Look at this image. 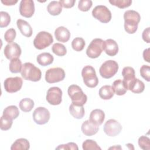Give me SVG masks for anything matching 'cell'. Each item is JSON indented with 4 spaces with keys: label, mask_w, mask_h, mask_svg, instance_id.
Segmentation results:
<instances>
[{
    "label": "cell",
    "mask_w": 150,
    "mask_h": 150,
    "mask_svg": "<svg viewBox=\"0 0 150 150\" xmlns=\"http://www.w3.org/2000/svg\"><path fill=\"white\" fill-rule=\"evenodd\" d=\"M124 29L129 34L134 33L138 29L141 16L139 13L134 10L126 11L124 13Z\"/></svg>",
    "instance_id": "1"
},
{
    "label": "cell",
    "mask_w": 150,
    "mask_h": 150,
    "mask_svg": "<svg viewBox=\"0 0 150 150\" xmlns=\"http://www.w3.org/2000/svg\"><path fill=\"white\" fill-rule=\"evenodd\" d=\"M21 73L24 79L32 81H38L42 77L40 70L30 62L25 63L22 65Z\"/></svg>",
    "instance_id": "2"
},
{
    "label": "cell",
    "mask_w": 150,
    "mask_h": 150,
    "mask_svg": "<svg viewBox=\"0 0 150 150\" xmlns=\"http://www.w3.org/2000/svg\"><path fill=\"white\" fill-rule=\"evenodd\" d=\"M67 93L73 104L77 105H83L86 103L87 97L79 86L70 85L68 87Z\"/></svg>",
    "instance_id": "3"
},
{
    "label": "cell",
    "mask_w": 150,
    "mask_h": 150,
    "mask_svg": "<svg viewBox=\"0 0 150 150\" xmlns=\"http://www.w3.org/2000/svg\"><path fill=\"white\" fill-rule=\"evenodd\" d=\"M81 76L84 83L88 87L94 88L98 85V79L94 68L91 66H84L81 71Z\"/></svg>",
    "instance_id": "4"
},
{
    "label": "cell",
    "mask_w": 150,
    "mask_h": 150,
    "mask_svg": "<svg viewBox=\"0 0 150 150\" xmlns=\"http://www.w3.org/2000/svg\"><path fill=\"white\" fill-rule=\"evenodd\" d=\"M105 41L100 38L94 39L86 49V54L91 59L98 57L104 49Z\"/></svg>",
    "instance_id": "5"
},
{
    "label": "cell",
    "mask_w": 150,
    "mask_h": 150,
    "mask_svg": "<svg viewBox=\"0 0 150 150\" xmlns=\"http://www.w3.org/2000/svg\"><path fill=\"white\" fill-rule=\"evenodd\" d=\"M53 42L52 35L45 31L39 32L33 40V45L36 49L42 50L49 46Z\"/></svg>",
    "instance_id": "6"
},
{
    "label": "cell",
    "mask_w": 150,
    "mask_h": 150,
    "mask_svg": "<svg viewBox=\"0 0 150 150\" xmlns=\"http://www.w3.org/2000/svg\"><path fill=\"white\" fill-rule=\"evenodd\" d=\"M118 68L117 62L112 60H108L101 64L99 69V73L102 77L110 79L117 73Z\"/></svg>",
    "instance_id": "7"
},
{
    "label": "cell",
    "mask_w": 150,
    "mask_h": 150,
    "mask_svg": "<svg viewBox=\"0 0 150 150\" xmlns=\"http://www.w3.org/2000/svg\"><path fill=\"white\" fill-rule=\"evenodd\" d=\"M93 16L103 23L109 22L111 19V12L104 5H97L92 11Z\"/></svg>",
    "instance_id": "8"
},
{
    "label": "cell",
    "mask_w": 150,
    "mask_h": 150,
    "mask_svg": "<svg viewBox=\"0 0 150 150\" xmlns=\"http://www.w3.org/2000/svg\"><path fill=\"white\" fill-rule=\"evenodd\" d=\"M65 77L64 70L61 67L48 69L45 73V80L48 83H54L62 81Z\"/></svg>",
    "instance_id": "9"
},
{
    "label": "cell",
    "mask_w": 150,
    "mask_h": 150,
    "mask_svg": "<svg viewBox=\"0 0 150 150\" xmlns=\"http://www.w3.org/2000/svg\"><path fill=\"white\" fill-rule=\"evenodd\" d=\"M33 121L39 125H43L46 124L50 117L49 111L43 107L36 108L32 114Z\"/></svg>",
    "instance_id": "10"
},
{
    "label": "cell",
    "mask_w": 150,
    "mask_h": 150,
    "mask_svg": "<svg viewBox=\"0 0 150 150\" xmlns=\"http://www.w3.org/2000/svg\"><path fill=\"white\" fill-rule=\"evenodd\" d=\"M22 79L19 77L6 78L4 82L5 90L10 93L19 91L22 88Z\"/></svg>",
    "instance_id": "11"
},
{
    "label": "cell",
    "mask_w": 150,
    "mask_h": 150,
    "mask_svg": "<svg viewBox=\"0 0 150 150\" xmlns=\"http://www.w3.org/2000/svg\"><path fill=\"white\" fill-rule=\"evenodd\" d=\"M122 130L120 123L114 119L107 120L104 125V132L110 137H115L118 135Z\"/></svg>",
    "instance_id": "12"
},
{
    "label": "cell",
    "mask_w": 150,
    "mask_h": 150,
    "mask_svg": "<svg viewBox=\"0 0 150 150\" xmlns=\"http://www.w3.org/2000/svg\"><path fill=\"white\" fill-rule=\"evenodd\" d=\"M62 91L58 87H52L48 89L46 94V100L51 105H59L62 102Z\"/></svg>",
    "instance_id": "13"
},
{
    "label": "cell",
    "mask_w": 150,
    "mask_h": 150,
    "mask_svg": "<svg viewBox=\"0 0 150 150\" xmlns=\"http://www.w3.org/2000/svg\"><path fill=\"white\" fill-rule=\"evenodd\" d=\"M22 53L21 47L18 44L15 42L8 43L5 46L4 50V53L6 59L13 60L19 59Z\"/></svg>",
    "instance_id": "14"
},
{
    "label": "cell",
    "mask_w": 150,
    "mask_h": 150,
    "mask_svg": "<svg viewBox=\"0 0 150 150\" xmlns=\"http://www.w3.org/2000/svg\"><path fill=\"white\" fill-rule=\"evenodd\" d=\"M122 75L124 78L122 80L124 86L127 90H129L137 79L135 76V70L131 67H125L122 69Z\"/></svg>",
    "instance_id": "15"
},
{
    "label": "cell",
    "mask_w": 150,
    "mask_h": 150,
    "mask_svg": "<svg viewBox=\"0 0 150 150\" xmlns=\"http://www.w3.org/2000/svg\"><path fill=\"white\" fill-rule=\"evenodd\" d=\"M20 14L25 18H31L35 12V4L32 0H22L19 5Z\"/></svg>",
    "instance_id": "16"
},
{
    "label": "cell",
    "mask_w": 150,
    "mask_h": 150,
    "mask_svg": "<svg viewBox=\"0 0 150 150\" xmlns=\"http://www.w3.org/2000/svg\"><path fill=\"white\" fill-rule=\"evenodd\" d=\"M81 131L87 136L95 135L99 130V126L92 123L89 120H86L81 125Z\"/></svg>",
    "instance_id": "17"
},
{
    "label": "cell",
    "mask_w": 150,
    "mask_h": 150,
    "mask_svg": "<svg viewBox=\"0 0 150 150\" xmlns=\"http://www.w3.org/2000/svg\"><path fill=\"white\" fill-rule=\"evenodd\" d=\"M54 36L56 40L59 42L66 43L70 38V31L64 26H59L54 31Z\"/></svg>",
    "instance_id": "18"
},
{
    "label": "cell",
    "mask_w": 150,
    "mask_h": 150,
    "mask_svg": "<svg viewBox=\"0 0 150 150\" xmlns=\"http://www.w3.org/2000/svg\"><path fill=\"white\" fill-rule=\"evenodd\" d=\"M105 119V114L100 109H95L93 110L90 114L89 120L96 125H100L103 124Z\"/></svg>",
    "instance_id": "19"
},
{
    "label": "cell",
    "mask_w": 150,
    "mask_h": 150,
    "mask_svg": "<svg viewBox=\"0 0 150 150\" xmlns=\"http://www.w3.org/2000/svg\"><path fill=\"white\" fill-rule=\"evenodd\" d=\"M104 50L105 53L110 56H115L118 52V46L117 43L113 39H107L105 40Z\"/></svg>",
    "instance_id": "20"
},
{
    "label": "cell",
    "mask_w": 150,
    "mask_h": 150,
    "mask_svg": "<svg viewBox=\"0 0 150 150\" xmlns=\"http://www.w3.org/2000/svg\"><path fill=\"white\" fill-rule=\"evenodd\" d=\"M16 25L22 35L28 38L32 36V28L28 22L21 19H18L16 21Z\"/></svg>",
    "instance_id": "21"
},
{
    "label": "cell",
    "mask_w": 150,
    "mask_h": 150,
    "mask_svg": "<svg viewBox=\"0 0 150 150\" xmlns=\"http://www.w3.org/2000/svg\"><path fill=\"white\" fill-rule=\"evenodd\" d=\"M53 56L49 53L44 52L39 54L37 57V62L42 66H46L51 64L53 62Z\"/></svg>",
    "instance_id": "22"
},
{
    "label": "cell",
    "mask_w": 150,
    "mask_h": 150,
    "mask_svg": "<svg viewBox=\"0 0 150 150\" xmlns=\"http://www.w3.org/2000/svg\"><path fill=\"white\" fill-rule=\"evenodd\" d=\"M69 111L71 115L76 119H81L85 114L83 105H77L73 103L69 107Z\"/></svg>",
    "instance_id": "23"
},
{
    "label": "cell",
    "mask_w": 150,
    "mask_h": 150,
    "mask_svg": "<svg viewBox=\"0 0 150 150\" xmlns=\"http://www.w3.org/2000/svg\"><path fill=\"white\" fill-rule=\"evenodd\" d=\"M30 148V144L25 138L17 139L11 145V150H28Z\"/></svg>",
    "instance_id": "24"
},
{
    "label": "cell",
    "mask_w": 150,
    "mask_h": 150,
    "mask_svg": "<svg viewBox=\"0 0 150 150\" xmlns=\"http://www.w3.org/2000/svg\"><path fill=\"white\" fill-rule=\"evenodd\" d=\"M19 115L18 108L16 105H9L6 107L3 111L2 115L11 120L16 119Z\"/></svg>",
    "instance_id": "25"
},
{
    "label": "cell",
    "mask_w": 150,
    "mask_h": 150,
    "mask_svg": "<svg viewBox=\"0 0 150 150\" xmlns=\"http://www.w3.org/2000/svg\"><path fill=\"white\" fill-rule=\"evenodd\" d=\"M99 96L103 100H110L114 94L112 86L110 85H105L102 86L99 90Z\"/></svg>",
    "instance_id": "26"
},
{
    "label": "cell",
    "mask_w": 150,
    "mask_h": 150,
    "mask_svg": "<svg viewBox=\"0 0 150 150\" xmlns=\"http://www.w3.org/2000/svg\"><path fill=\"white\" fill-rule=\"evenodd\" d=\"M47 12L53 16L59 15L62 11V6L59 3V1H51L47 6Z\"/></svg>",
    "instance_id": "27"
},
{
    "label": "cell",
    "mask_w": 150,
    "mask_h": 150,
    "mask_svg": "<svg viewBox=\"0 0 150 150\" xmlns=\"http://www.w3.org/2000/svg\"><path fill=\"white\" fill-rule=\"evenodd\" d=\"M112 88L114 93L118 96L124 95L127 92V89L125 88L122 80L118 79L115 80L112 85Z\"/></svg>",
    "instance_id": "28"
},
{
    "label": "cell",
    "mask_w": 150,
    "mask_h": 150,
    "mask_svg": "<svg viewBox=\"0 0 150 150\" xmlns=\"http://www.w3.org/2000/svg\"><path fill=\"white\" fill-rule=\"evenodd\" d=\"M34 101L29 98H25L20 101L19 108L23 112L30 111L34 107Z\"/></svg>",
    "instance_id": "29"
},
{
    "label": "cell",
    "mask_w": 150,
    "mask_h": 150,
    "mask_svg": "<svg viewBox=\"0 0 150 150\" xmlns=\"http://www.w3.org/2000/svg\"><path fill=\"white\" fill-rule=\"evenodd\" d=\"M22 67V62L19 59H15L11 60L9 66V69L11 73H18L21 72Z\"/></svg>",
    "instance_id": "30"
},
{
    "label": "cell",
    "mask_w": 150,
    "mask_h": 150,
    "mask_svg": "<svg viewBox=\"0 0 150 150\" xmlns=\"http://www.w3.org/2000/svg\"><path fill=\"white\" fill-rule=\"evenodd\" d=\"M52 50L56 55L58 56H63L67 53L66 47L61 43H56L52 47Z\"/></svg>",
    "instance_id": "31"
},
{
    "label": "cell",
    "mask_w": 150,
    "mask_h": 150,
    "mask_svg": "<svg viewBox=\"0 0 150 150\" xmlns=\"http://www.w3.org/2000/svg\"><path fill=\"white\" fill-rule=\"evenodd\" d=\"M86 43L84 40L82 38H74L71 42V47L75 51L80 52L81 51L84 46Z\"/></svg>",
    "instance_id": "32"
},
{
    "label": "cell",
    "mask_w": 150,
    "mask_h": 150,
    "mask_svg": "<svg viewBox=\"0 0 150 150\" xmlns=\"http://www.w3.org/2000/svg\"><path fill=\"white\" fill-rule=\"evenodd\" d=\"M82 147L84 150H101V148L97 142L92 139H86L83 142Z\"/></svg>",
    "instance_id": "33"
},
{
    "label": "cell",
    "mask_w": 150,
    "mask_h": 150,
    "mask_svg": "<svg viewBox=\"0 0 150 150\" xmlns=\"http://www.w3.org/2000/svg\"><path fill=\"white\" fill-rule=\"evenodd\" d=\"M109 2L115 6L120 9H124L129 7L131 4L132 1L131 0H110Z\"/></svg>",
    "instance_id": "34"
},
{
    "label": "cell",
    "mask_w": 150,
    "mask_h": 150,
    "mask_svg": "<svg viewBox=\"0 0 150 150\" xmlns=\"http://www.w3.org/2000/svg\"><path fill=\"white\" fill-rule=\"evenodd\" d=\"M145 89V84L144 83L138 79H136L135 82L132 86L130 91H131L134 93H141L144 91Z\"/></svg>",
    "instance_id": "35"
},
{
    "label": "cell",
    "mask_w": 150,
    "mask_h": 150,
    "mask_svg": "<svg viewBox=\"0 0 150 150\" xmlns=\"http://www.w3.org/2000/svg\"><path fill=\"white\" fill-rule=\"evenodd\" d=\"M0 27L1 28H5L8 26V25L11 22V16L9 13L5 11L0 12Z\"/></svg>",
    "instance_id": "36"
},
{
    "label": "cell",
    "mask_w": 150,
    "mask_h": 150,
    "mask_svg": "<svg viewBox=\"0 0 150 150\" xmlns=\"http://www.w3.org/2000/svg\"><path fill=\"white\" fill-rule=\"evenodd\" d=\"M139 146L144 150L150 149V139L146 136H141L138 139Z\"/></svg>",
    "instance_id": "37"
},
{
    "label": "cell",
    "mask_w": 150,
    "mask_h": 150,
    "mask_svg": "<svg viewBox=\"0 0 150 150\" xmlns=\"http://www.w3.org/2000/svg\"><path fill=\"white\" fill-rule=\"evenodd\" d=\"M93 2L91 0H80L79 1L78 8L83 12L88 11L92 6Z\"/></svg>",
    "instance_id": "38"
},
{
    "label": "cell",
    "mask_w": 150,
    "mask_h": 150,
    "mask_svg": "<svg viewBox=\"0 0 150 150\" xmlns=\"http://www.w3.org/2000/svg\"><path fill=\"white\" fill-rule=\"evenodd\" d=\"M13 120L8 118L3 115L1 117V129L3 131H6L9 129L12 125Z\"/></svg>",
    "instance_id": "39"
},
{
    "label": "cell",
    "mask_w": 150,
    "mask_h": 150,
    "mask_svg": "<svg viewBox=\"0 0 150 150\" xmlns=\"http://www.w3.org/2000/svg\"><path fill=\"white\" fill-rule=\"evenodd\" d=\"M16 36V30L13 28H10L8 29L4 35V39L8 43H12Z\"/></svg>",
    "instance_id": "40"
},
{
    "label": "cell",
    "mask_w": 150,
    "mask_h": 150,
    "mask_svg": "<svg viewBox=\"0 0 150 150\" xmlns=\"http://www.w3.org/2000/svg\"><path fill=\"white\" fill-rule=\"evenodd\" d=\"M140 74L146 81H150V67L148 65H142L140 68Z\"/></svg>",
    "instance_id": "41"
},
{
    "label": "cell",
    "mask_w": 150,
    "mask_h": 150,
    "mask_svg": "<svg viewBox=\"0 0 150 150\" xmlns=\"http://www.w3.org/2000/svg\"><path fill=\"white\" fill-rule=\"evenodd\" d=\"M78 146L74 142H69L66 144H62L60 145L59 146H57L56 149H75L78 150Z\"/></svg>",
    "instance_id": "42"
},
{
    "label": "cell",
    "mask_w": 150,
    "mask_h": 150,
    "mask_svg": "<svg viewBox=\"0 0 150 150\" xmlns=\"http://www.w3.org/2000/svg\"><path fill=\"white\" fill-rule=\"evenodd\" d=\"M76 2L75 0H60L59 3L62 6L65 8H72Z\"/></svg>",
    "instance_id": "43"
},
{
    "label": "cell",
    "mask_w": 150,
    "mask_h": 150,
    "mask_svg": "<svg viewBox=\"0 0 150 150\" xmlns=\"http://www.w3.org/2000/svg\"><path fill=\"white\" fill-rule=\"evenodd\" d=\"M149 33H150V29H149V27H148L147 28H146L144 30L142 34V39L147 43H150Z\"/></svg>",
    "instance_id": "44"
},
{
    "label": "cell",
    "mask_w": 150,
    "mask_h": 150,
    "mask_svg": "<svg viewBox=\"0 0 150 150\" xmlns=\"http://www.w3.org/2000/svg\"><path fill=\"white\" fill-rule=\"evenodd\" d=\"M143 58L148 63L150 62L149 59V48H148L144 50L143 52Z\"/></svg>",
    "instance_id": "45"
},
{
    "label": "cell",
    "mask_w": 150,
    "mask_h": 150,
    "mask_svg": "<svg viewBox=\"0 0 150 150\" xmlns=\"http://www.w3.org/2000/svg\"><path fill=\"white\" fill-rule=\"evenodd\" d=\"M1 2L6 6L14 5L18 2L17 0H1Z\"/></svg>",
    "instance_id": "46"
}]
</instances>
